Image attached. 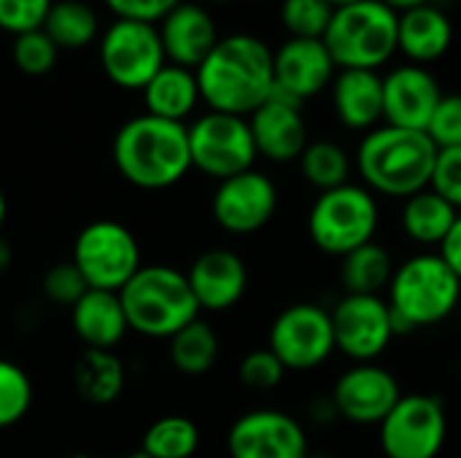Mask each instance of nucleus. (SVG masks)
Wrapping results in <instances>:
<instances>
[{"label": "nucleus", "mask_w": 461, "mask_h": 458, "mask_svg": "<svg viewBox=\"0 0 461 458\" xmlns=\"http://www.w3.org/2000/svg\"><path fill=\"white\" fill-rule=\"evenodd\" d=\"M186 281L200 310L224 313L243 300L249 289V270L235 251L211 248L192 262V267L186 270Z\"/></svg>", "instance_id": "aec40b11"}, {"label": "nucleus", "mask_w": 461, "mask_h": 458, "mask_svg": "<svg viewBox=\"0 0 461 458\" xmlns=\"http://www.w3.org/2000/svg\"><path fill=\"white\" fill-rule=\"evenodd\" d=\"M438 146L421 130L381 124L357 148V170L373 194L413 197L432 184Z\"/></svg>", "instance_id": "7ed1b4c3"}, {"label": "nucleus", "mask_w": 461, "mask_h": 458, "mask_svg": "<svg viewBox=\"0 0 461 458\" xmlns=\"http://www.w3.org/2000/svg\"><path fill=\"white\" fill-rule=\"evenodd\" d=\"M189 130L192 167L213 181H227L246 170H254L257 143L246 116L208 111L197 116Z\"/></svg>", "instance_id": "1a4fd4ad"}, {"label": "nucleus", "mask_w": 461, "mask_h": 458, "mask_svg": "<svg viewBox=\"0 0 461 458\" xmlns=\"http://www.w3.org/2000/svg\"><path fill=\"white\" fill-rule=\"evenodd\" d=\"M200 448V429L186 416H162L146 432L140 451L149 458H192Z\"/></svg>", "instance_id": "2f4dec72"}, {"label": "nucleus", "mask_w": 461, "mask_h": 458, "mask_svg": "<svg viewBox=\"0 0 461 458\" xmlns=\"http://www.w3.org/2000/svg\"><path fill=\"white\" fill-rule=\"evenodd\" d=\"M440 100L443 89L424 65L408 62L384 76V121L392 127L427 132Z\"/></svg>", "instance_id": "a211bd4d"}, {"label": "nucleus", "mask_w": 461, "mask_h": 458, "mask_svg": "<svg viewBox=\"0 0 461 458\" xmlns=\"http://www.w3.org/2000/svg\"><path fill=\"white\" fill-rule=\"evenodd\" d=\"M194 73L203 103L219 113L249 119L276 92L273 49L251 32L219 38Z\"/></svg>", "instance_id": "f257e3e1"}, {"label": "nucleus", "mask_w": 461, "mask_h": 458, "mask_svg": "<svg viewBox=\"0 0 461 458\" xmlns=\"http://www.w3.org/2000/svg\"><path fill=\"white\" fill-rule=\"evenodd\" d=\"M100 67L111 84L143 92L146 84L167 65L159 27L151 22L113 19L100 32Z\"/></svg>", "instance_id": "9d476101"}, {"label": "nucleus", "mask_w": 461, "mask_h": 458, "mask_svg": "<svg viewBox=\"0 0 461 458\" xmlns=\"http://www.w3.org/2000/svg\"><path fill=\"white\" fill-rule=\"evenodd\" d=\"M335 348L354 364L375 362L389 343L397 337L392 308L384 297L370 294H343L330 310Z\"/></svg>", "instance_id": "ddd939ff"}, {"label": "nucleus", "mask_w": 461, "mask_h": 458, "mask_svg": "<svg viewBox=\"0 0 461 458\" xmlns=\"http://www.w3.org/2000/svg\"><path fill=\"white\" fill-rule=\"evenodd\" d=\"M332 13L327 0H281V24L292 38H324Z\"/></svg>", "instance_id": "72a5a7b5"}, {"label": "nucleus", "mask_w": 461, "mask_h": 458, "mask_svg": "<svg viewBox=\"0 0 461 458\" xmlns=\"http://www.w3.org/2000/svg\"><path fill=\"white\" fill-rule=\"evenodd\" d=\"M249 124L257 154L267 157L270 162H294L311 143L303 105L278 92H273V97L249 116Z\"/></svg>", "instance_id": "6ab92c4d"}, {"label": "nucleus", "mask_w": 461, "mask_h": 458, "mask_svg": "<svg viewBox=\"0 0 461 458\" xmlns=\"http://www.w3.org/2000/svg\"><path fill=\"white\" fill-rule=\"evenodd\" d=\"M86 292H89V286L73 262H59V265L49 267L43 275V297L57 308L70 310Z\"/></svg>", "instance_id": "e433bc0d"}, {"label": "nucleus", "mask_w": 461, "mask_h": 458, "mask_svg": "<svg viewBox=\"0 0 461 458\" xmlns=\"http://www.w3.org/2000/svg\"><path fill=\"white\" fill-rule=\"evenodd\" d=\"M111 154L119 175L146 192L170 189L192 170L186 124L151 113L127 119L113 135Z\"/></svg>", "instance_id": "f03ea898"}, {"label": "nucleus", "mask_w": 461, "mask_h": 458, "mask_svg": "<svg viewBox=\"0 0 461 458\" xmlns=\"http://www.w3.org/2000/svg\"><path fill=\"white\" fill-rule=\"evenodd\" d=\"M124 458H149L143 451H138V454H130V456H124Z\"/></svg>", "instance_id": "09e8293b"}, {"label": "nucleus", "mask_w": 461, "mask_h": 458, "mask_svg": "<svg viewBox=\"0 0 461 458\" xmlns=\"http://www.w3.org/2000/svg\"><path fill=\"white\" fill-rule=\"evenodd\" d=\"M429 189H435L440 197H446L461 213V146L438 151Z\"/></svg>", "instance_id": "ea45409f"}, {"label": "nucleus", "mask_w": 461, "mask_h": 458, "mask_svg": "<svg viewBox=\"0 0 461 458\" xmlns=\"http://www.w3.org/2000/svg\"><path fill=\"white\" fill-rule=\"evenodd\" d=\"M267 348L292 373H308L321 367L338 351L330 310L311 302L289 305L276 316Z\"/></svg>", "instance_id": "f8f14e48"}, {"label": "nucleus", "mask_w": 461, "mask_h": 458, "mask_svg": "<svg viewBox=\"0 0 461 458\" xmlns=\"http://www.w3.org/2000/svg\"><path fill=\"white\" fill-rule=\"evenodd\" d=\"M167 343H170L167 348L170 364L186 378L208 375L213 364L219 362V335L203 319H194L192 324H186Z\"/></svg>", "instance_id": "c85d7f7f"}, {"label": "nucleus", "mask_w": 461, "mask_h": 458, "mask_svg": "<svg viewBox=\"0 0 461 458\" xmlns=\"http://www.w3.org/2000/svg\"><path fill=\"white\" fill-rule=\"evenodd\" d=\"M70 262L78 267L89 289L116 294L143 267L138 238L113 219L89 221L73 240Z\"/></svg>", "instance_id": "6e6552de"}, {"label": "nucleus", "mask_w": 461, "mask_h": 458, "mask_svg": "<svg viewBox=\"0 0 461 458\" xmlns=\"http://www.w3.org/2000/svg\"><path fill=\"white\" fill-rule=\"evenodd\" d=\"M57 57L59 49L43 30L22 32L11 43V59L24 76H46L57 65Z\"/></svg>", "instance_id": "f704fd0d"}, {"label": "nucleus", "mask_w": 461, "mask_h": 458, "mask_svg": "<svg viewBox=\"0 0 461 458\" xmlns=\"http://www.w3.org/2000/svg\"><path fill=\"white\" fill-rule=\"evenodd\" d=\"M230 458H305L308 435L289 413L259 408L243 413L227 432Z\"/></svg>", "instance_id": "2eb2a0df"}, {"label": "nucleus", "mask_w": 461, "mask_h": 458, "mask_svg": "<svg viewBox=\"0 0 461 458\" xmlns=\"http://www.w3.org/2000/svg\"><path fill=\"white\" fill-rule=\"evenodd\" d=\"M157 27L167 62L189 70H197L221 38L213 16L200 3L181 0Z\"/></svg>", "instance_id": "412c9836"}, {"label": "nucleus", "mask_w": 461, "mask_h": 458, "mask_svg": "<svg viewBox=\"0 0 461 458\" xmlns=\"http://www.w3.org/2000/svg\"><path fill=\"white\" fill-rule=\"evenodd\" d=\"M378 224V200L367 186L359 184H346L321 192L308 213V235L313 246L340 259L373 243Z\"/></svg>", "instance_id": "0eeeda50"}, {"label": "nucleus", "mask_w": 461, "mask_h": 458, "mask_svg": "<svg viewBox=\"0 0 461 458\" xmlns=\"http://www.w3.org/2000/svg\"><path fill=\"white\" fill-rule=\"evenodd\" d=\"M297 162H300L303 178L313 189H319V194L351 184L348 181V175H351V157L335 140H311Z\"/></svg>", "instance_id": "7c9ffc66"}, {"label": "nucleus", "mask_w": 461, "mask_h": 458, "mask_svg": "<svg viewBox=\"0 0 461 458\" xmlns=\"http://www.w3.org/2000/svg\"><path fill=\"white\" fill-rule=\"evenodd\" d=\"M5 216H8V202H5V194H3V189H0V229H3V224H5Z\"/></svg>", "instance_id": "a18cd8bd"}, {"label": "nucleus", "mask_w": 461, "mask_h": 458, "mask_svg": "<svg viewBox=\"0 0 461 458\" xmlns=\"http://www.w3.org/2000/svg\"><path fill=\"white\" fill-rule=\"evenodd\" d=\"M389 308L397 335H411L446 321L461 302V281L440 254L405 259L389 283Z\"/></svg>", "instance_id": "39448f33"}, {"label": "nucleus", "mask_w": 461, "mask_h": 458, "mask_svg": "<svg viewBox=\"0 0 461 458\" xmlns=\"http://www.w3.org/2000/svg\"><path fill=\"white\" fill-rule=\"evenodd\" d=\"M11 262H14V251H11V246H8V240L0 235V275L11 267Z\"/></svg>", "instance_id": "37998d69"}, {"label": "nucleus", "mask_w": 461, "mask_h": 458, "mask_svg": "<svg viewBox=\"0 0 461 458\" xmlns=\"http://www.w3.org/2000/svg\"><path fill=\"white\" fill-rule=\"evenodd\" d=\"M400 13L384 0L335 8L324 43L340 70H378L397 54Z\"/></svg>", "instance_id": "423d86ee"}, {"label": "nucleus", "mask_w": 461, "mask_h": 458, "mask_svg": "<svg viewBox=\"0 0 461 458\" xmlns=\"http://www.w3.org/2000/svg\"><path fill=\"white\" fill-rule=\"evenodd\" d=\"M330 397L338 410V418L359 427H381L384 418L402 400V389L386 367L367 362L346 370Z\"/></svg>", "instance_id": "dca6fc26"}, {"label": "nucleus", "mask_w": 461, "mask_h": 458, "mask_svg": "<svg viewBox=\"0 0 461 458\" xmlns=\"http://www.w3.org/2000/svg\"><path fill=\"white\" fill-rule=\"evenodd\" d=\"M305 458H335V456H330V454H308Z\"/></svg>", "instance_id": "de8ad7c7"}, {"label": "nucleus", "mask_w": 461, "mask_h": 458, "mask_svg": "<svg viewBox=\"0 0 461 458\" xmlns=\"http://www.w3.org/2000/svg\"><path fill=\"white\" fill-rule=\"evenodd\" d=\"M54 0H0V30L8 35H22L43 30V22Z\"/></svg>", "instance_id": "4c0bfd02"}, {"label": "nucleus", "mask_w": 461, "mask_h": 458, "mask_svg": "<svg viewBox=\"0 0 461 458\" xmlns=\"http://www.w3.org/2000/svg\"><path fill=\"white\" fill-rule=\"evenodd\" d=\"M438 254L443 256V262L454 270V275L461 281V213L459 219H456V224L451 227L448 238L443 240V246H440Z\"/></svg>", "instance_id": "79ce46f5"}, {"label": "nucleus", "mask_w": 461, "mask_h": 458, "mask_svg": "<svg viewBox=\"0 0 461 458\" xmlns=\"http://www.w3.org/2000/svg\"><path fill=\"white\" fill-rule=\"evenodd\" d=\"M284 375H286V367L281 364V359L270 348H257V351L246 354L240 367H238L240 383L246 389H254V391H273V389H278Z\"/></svg>", "instance_id": "c9c22d12"}, {"label": "nucleus", "mask_w": 461, "mask_h": 458, "mask_svg": "<svg viewBox=\"0 0 461 458\" xmlns=\"http://www.w3.org/2000/svg\"><path fill=\"white\" fill-rule=\"evenodd\" d=\"M394 270L397 267H394L392 254L373 240V243L351 251L348 256H343V262H340V283H343L346 294L381 297L384 292H389Z\"/></svg>", "instance_id": "cd10ccee"}, {"label": "nucleus", "mask_w": 461, "mask_h": 458, "mask_svg": "<svg viewBox=\"0 0 461 458\" xmlns=\"http://www.w3.org/2000/svg\"><path fill=\"white\" fill-rule=\"evenodd\" d=\"M32 405V383L27 373L8 362L0 359V429H8L19 424Z\"/></svg>", "instance_id": "473e14b6"}, {"label": "nucleus", "mask_w": 461, "mask_h": 458, "mask_svg": "<svg viewBox=\"0 0 461 458\" xmlns=\"http://www.w3.org/2000/svg\"><path fill=\"white\" fill-rule=\"evenodd\" d=\"M454 40V24L443 5L424 3L400 13L397 24V51L408 57L413 65L438 62Z\"/></svg>", "instance_id": "5701e85b"}, {"label": "nucleus", "mask_w": 461, "mask_h": 458, "mask_svg": "<svg viewBox=\"0 0 461 458\" xmlns=\"http://www.w3.org/2000/svg\"><path fill=\"white\" fill-rule=\"evenodd\" d=\"M332 8H343V5H351V3H359V0H327Z\"/></svg>", "instance_id": "49530a36"}, {"label": "nucleus", "mask_w": 461, "mask_h": 458, "mask_svg": "<svg viewBox=\"0 0 461 458\" xmlns=\"http://www.w3.org/2000/svg\"><path fill=\"white\" fill-rule=\"evenodd\" d=\"M43 32L57 49H84L100 38V19L84 0H57L43 22Z\"/></svg>", "instance_id": "c756f323"}, {"label": "nucleus", "mask_w": 461, "mask_h": 458, "mask_svg": "<svg viewBox=\"0 0 461 458\" xmlns=\"http://www.w3.org/2000/svg\"><path fill=\"white\" fill-rule=\"evenodd\" d=\"M208 3H224V0H208Z\"/></svg>", "instance_id": "3c124183"}, {"label": "nucleus", "mask_w": 461, "mask_h": 458, "mask_svg": "<svg viewBox=\"0 0 461 458\" xmlns=\"http://www.w3.org/2000/svg\"><path fill=\"white\" fill-rule=\"evenodd\" d=\"M68 458H95V456H86V454H76V456H68Z\"/></svg>", "instance_id": "8fccbe9b"}, {"label": "nucleus", "mask_w": 461, "mask_h": 458, "mask_svg": "<svg viewBox=\"0 0 461 458\" xmlns=\"http://www.w3.org/2000/svg\"><path fill=\"white\" fill-rule=\"evenodd\" d=\"M70 327L76 337L86 348H95V351H111L130 332L119 294L100 292V289H89L70 308Z\"/></svg>", "instance_id": "b1692460"}, {"label": "nucleus", "mask_w": 461, "mask_h": 458, "mask_svg": "<svg viewBox=\"0 0 461 458\" xmlns=\"http://www.w3.org/2000/svg\"><path fill=\"white\" fill-rule=\"evenodd\" d=\"M113 19H135L159 24L181 0H103Z\"/></svg>", "instance_id": "a19ab883"}, {"label": "nucleus", "mask_w": 461, "mask_h": 458, "mask_svg": "<svg viewBox=\"0 0 461 458\" xmlns=\"http://www.w3.org/2000/svg\"><path fill=\"white\" fill-rule=\"evenodd\" d=\"M143 94V105L146 113L167 119V121H186L194 108L203 103L200 97V84H197V73L181 65L167 62L140 92Z\"/></svg>", "instance_id": "393cba45"}, {"label": "nucleus", "mask_w": 461, "mask_h": 458, "mask_svg": "<svg viewBox=\"0 0 461 458\" xmlns=\"http://www.w3.org/2000/svg\"><path fill=\"white\" fill-rule=\"evenodd\" d=\"M130 332L151 340H170L186 324L200 319L186 273L167 265H143L119 292Z\"/></svg>", "instance_id": "20e7f679"}, {"label": "nucleus", "mask_w": 461, "mask_h": 458, "mask_svg": "<svg viewBox=\"0 0 461 458\" xmlns=\"http://www.w3.org/2000/svg\"><path fill=\"white\" fill-rule=\"evenodd\" d=\"M124 364L113 351H95L86 348L73 370V383L81 400L89 405H111L124 391Z\"/></svg>", "instance_id": "bb28decb"}, {"label": "nucleus", "mask_w": 461, "mask_h": 458, "mask_svg": "<svg viewBox=\"0 0 461 458\" xmlns=\"http://www.w3.org/2000/svg\"><path fill=\"white\" fill-rule=\"evenodd\" d=\"M389 8H394L397 13L408 11V8H416V5H424V3H432V0H384Z\"/></svg>", "instance_id": "c03bdc74"}, {"label": "nucleus", "mask_w": 461, "mask_h": 458, "mask_svg": "<svg viewBox=\"0 0 461 458\" xmlns=\"http://www.w3.org/2000/svg\"><path fill=\"white\" fill-rule=\"evenodd\" d=\"M276 92L305 103L332 86L338 65L324 43V38H289L273 51Z\"/></svg>", "instance_id": "f3484780"}, {"label": "nucleus", "mask_w": 461, "mask_h": 458, "mask_svg": "<svg viewBox=\"0 0 461 458\" xmlns=\"http://www.w3.org/2000/svg\"><path fill=\"white\" fill-rule=\"evenodd\" d=\"M459 219V211L446 200L440 197L435 189H424L413 197L405 200L402 205V229L405 235L419 243V246H443V240L448 238L451 227L456 224Z\"/></svg>", "instance_id": "a878e982"}, {"label": "nucleus", "mask_w": 461, "mask_h": 458, "mask_svg": "<svg viewBox=\"0 0 461 458\" xmlns=\"http://www.w3.org/2000/svg\"><path fill=\"white\" fill-rule=\"evenodd\" d=\"M427 135L438 148H454L461 146V94H443L440 105L435 108Z\"/></svg>", "instance_id": "58836bf2"}, {"label": "nucleus", "mask_w": 461, "mask_h": 458, "mask_svg": "<svg viewBox=\"0 0 461 458\" xmlns=\"http://www.w3.org/2000/svg\"><path fill=\"white\" fill-rule=\"evenodd\" d=\"M338 121L354 132H370L384 121V76L378 70H338L332 81Z\"/></svg>", "instance_id": "4be33fe9"}, {"label": "nucleus", "mask_w": 461, "mask_h": 458, "mask_svg": "<svg viewBox=\"0 0 461 458\" xmlns=\"http://www.w3.org/2000/svg\"><path fill=\"white\" fill-rule=\"evenodd\" d=\"M276 208L278 189L259 170H246L240 175L219 181L211 200L213 221L230 235H254L265 229L273 221Z\"/></svg>", "instance_id": "4468645a"}, {"label": "nucleus", "mask_w": 461, "mask_h": 458, "mask_svg": "<svg viewBox=\"0 0 461 458\" xmlns=\"http://www.w3.org/2000/svg\"><path fill=\"white\" fill-rule=\"evenodd\" d=\"M378 429L386 458H438L448 437V418L438 397L402 394Z\"/></svg>", "instance_id": "9b49d317"}]
</instances>
